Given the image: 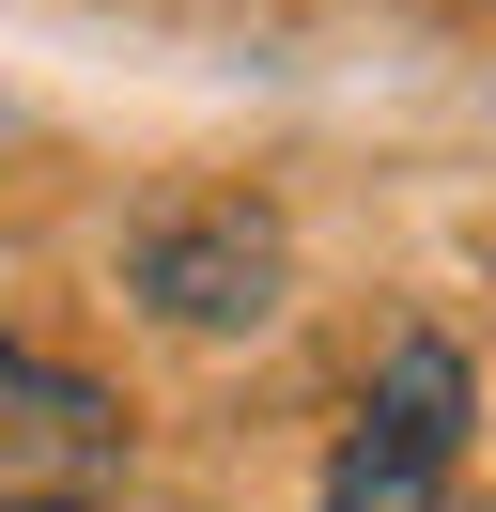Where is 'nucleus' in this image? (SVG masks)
<instances>
[{
  "label": "nucleus",
  "instance_id": "1",
  "mask_svg": "<svg viewBox=\"0 0 496 512\" xmlns=\"http://www.w3.org/2000/svg\"><path fill=\"white\" fill-rule=\"evenodd\" d=\"M450 466H465V357L419 326V342H388L372 404L341 419L326 497H310V512H450Z\"/></svg>",
  "mask_w": 496,
  "mask_h": 512
},
{
  "label": "nucleus",
  "instance_id": "2",
  "mask_svg": "<svg viewBox=\"0 0 496 512\" xmlns=\"http://www.w3.org/2000/svg\"><path fill=\"white\" fill-rule=\"evenodd\" d=\"M124 481V404L62 357L0 342V512H93Z\"/></svg>",
  "mask_w": 496,
  "mask_h": 512
},
{
  "label": "nucleus",
  "instance_id": "3",
  "mask_svg": "<svg viewBox=\"0 0 496 512\" xmlns=\"http://www.w3.org/2000/svg\"><path fill=\"white\" fill-rule=\"evenodd\" d=\"M124 280H140L171 326H264V311H279V218H248V202H186V218L140 233Z\"/></svg>",
  "mask_w": 496,
  "mask_h": 512
}]
</instances>
